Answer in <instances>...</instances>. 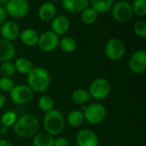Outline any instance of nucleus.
Segmentation results:
<instances>
[{
    "label": "nucleus",
    "instance_id": "obj_11",
    "mask_svg": "<svg viewBox=\"0 0 146 146\" xmlns=\"http://www.w3.org/2000/svg\"><path fill=\"white\" fill-rule=\"evenodd\" d=\"M129 68L134 74H143L146 69V52L138 50L133 54L129 60Z\"/></svg>",
    "mask_w": 146,
    "mask_h": 146
},
{
    "label": "nucleus",
    "instance_id": "obj_17",
    "mask_svg": "<svg viewBox=\"0 0 146 146\" xmlns=\"http://www.w3.org/2000/svg\"><path fill=\"white\" fill-rule=\"evenodd\" d=\"M56 8L53 3H44L38 9V17L44 21H51L56 16Z\"/></svg>",
    "mask_w": 146,
    "mask_h": 146
},
{
    "label": "nucleus",
    "instance_id": "obj_10",
    "mask_svg": "<svg viewBox=\"0 0 146 146\" xmlns=\"http://www.w3.org/2000/svg\"><path fill=\"white\" fill-rule=\"evenodd\" d=\"M33 97V91L26 85H19L10 92L11 100L16 104H28Z\"/></svg>",
    "mask_w": 146,
    "mask_h": 146
},
{
    "label": "nucleus",
    "instance_id": "obj_9",
    "mask_svg": "<svg viewBox=\"0 0 146 146\" xmlns=\"http://www.w3.org/2000/svg\"><path fill=\"white\" fill-rule=\"evenodd\" d=\"M59 37L52 31L44 32L38 36V45L39 49L45 52H50L57 48L59 45Z\"/></svg>",
    "mask_w": 146,
    "mask_h": 146
},
{
    "label": "nucleus",
    "instance_id": "obj_21",
    "mask_svg": "<svg viewBox=\"0 0 146 146\" xmlns=\"http://www.w3.org/2000/svg\"><path fill=\"white\" fill-rule=\"evenodd\" d=\"M14 65H15V71L19 72L21 74H26V75H27L33 68L32 62L28 59L24 57L18 58L14 63Z\"/></svg>",
    "mask_w": 146,
    "mask_h": 146
},
{
    "label": "nucleus",
    "instance_id": "obj_37",
    "mask_svg": "<svg viewBox=\"0 0 146 146\" xmlns=\"http://www.w3.org/2000/svg\"><path fill=\"white\" fill-rule=\"evenodd\" d=\"M8 2H9V0H0V6L1 7H5L6 6V4L8 3Z\"/></svg>",
    "mask_w": 146,
    "mask_h": 146
},
{
    "label": "nucleus",
    "instance_id": "obj_14",
    "mask_svg": "<svg viewBox=\"0 0 146 146\" xmlns=\"http://www.w3.org/2000/svg\"><path fill=\"white\" fill-rule=\"evenodd\" d=\"M70 27L69 20L62 15L55 16L51 20V28L52 32L56 35H62L66 33Z\"/></svg>",
    "mask_w": 146,
    "mask_h": 146
},
{
    "label": "nucleus",
    "instance_id": "obj_23",
    "mask_svg": "<svg viewBox=\"0 0 146 146\" xmlns=\"http://www.w3.org/2000/svg\"><path fill=\"white\" fill-rule=\"evenodd\" d=\"M67 121L69 126L74 127H79L85 121L84 114L80 110H73L68 114Z\"/></svg>",
    "mask_w": 146,
    "mask_h": 146
},
{
    "label": "nucleus",
    "instance_id": "obj_36",
    "mask_svg": "<svg viewBox=\"0 0 146 146\" xmlns=\"http://www.w3.org/2000/svg\"><path fill=\"white\" fill-rule=\"evenodd\" d=\"M8 128H6V127H2V128H0V133L1 134H3V135H4V134H6L7 133V132H8V130H7Z\"/></svg>",
    "mask_w": 146,
    "mask_h": 146
},
{
    "label": "nucleus",
    "instance_id": "obj_20",
    "mask_svg": "<svg viewBox=\"0 0 146 146\" xmlns=\"http://www.w3.org/2000/svg\"><path fill=\"white\" fill-rule=\"evenodd\" d=\"M54 138L48 133H39L34 136L33 146H53Z\"/></svg>",
    "mask_w": 146,
    "mask_h": 146
},
{
    "label": "nucleus",
    "instance_id": "obj_4",
    "mask_svg": "<svg viewBox=\"0 0 146 146\" xmlns=\"http://www.w3.org/2000/svg\"><path fill=\"white\" fill-rule=\"evenodd\" d=\"M83 114L85 120L88 123L92 125H97L101 123L105 119L106 109L101 104H92L86 107Z\"/></svg>",
    "mask_w": 146,
    "mask_h": 146
},
{
    "label": "nucleus",
    "instance_id": "obj_29",
    "mask_svg": "<svg viewBox=\"0 0 146 146\" xmlns=\"http://www.w3.org/2000/svg\"><path fill=\"white\" fill-rule=\"evenodd\" d=\"M0 73L3 75V77L10 78L11 76H13L15 73L14 63H12L11 62H3L0 66Z\"/></svg>",
    "mask_w": 146,
    "mask_h": 146
},
{
    "label": "nucleus",
    "instance_id": "obj_28",
    "mask_svg": "<svg viewBox=\"0 0 146 146\" xmlns=\"http://www.w3.org/2000/svg\"><path fill=\"white\" fill-rule=\"evenodd\" d=\"M133 14L138 16H145L146 15V1L145 0H134L132 4Z\"/></svg>",
    "mask_w": 146,
    "mask_h": 146
},
{
    "label": "nucleus",
    "instance_id": "obj_18",
    "mask_svg": "<svg viewBox=\"0 0 146 146\" xmlns=\"http://www.w3.org/2000/svg\"><path fill=\"white\" fill-rule=\"evenodd\" d=\"M19 36L23 44L27 46H34L38 44L39 35L36 30L33 28H27L21 32Z\"/></svg>",
    "mask_w": 146,
    "mask_h": 146
},
{
    "label": "nucleus",
    "instance_id": "obj_5",
    "mask_svg": "<svg viewBox=\"0 0 146 146\" xmlns=\"http://www.w3.org/2000/svg\"><path fill=\"white\" fill-rule=\"evenodd\" d=\"M111 92V85L110 81L104 78L95 80L90 86L89 94L95 99L103 100L106 98Z\"/></svg>",
    "mask_w": 146,
    "mask_h": 146
},
{
    "label": "nucleus",
    "instance_id": "obj_6",
    "mask_svg": "<svg viewBox=\"0 0 146 146\" xmlns=\"http://www.w3.org/2000/svg\"><path fill=\"white\" fill-rule=\"evenodd\" d=\"M104 50L107 57L110 60L119 61L126 53V45L122 40L114 38L107 42Z\"/></svg>",
    "mask_w": 146,
    "mask_h": 146
},
{
    "label": "nucleus",
    "instance_id": "obj_8",
    "mask_svg": "<svg viewBox=\"0 0 146 146\" xmlns=\"http://www.w3.org/2000/svg\"><path fill=\"white\" fill-rule=\"evenodd\" d=\"M4 9L7 15L15 18H21L28 14L30 6L26 0H9Z\"/></svg>",
    "mask_w": 146,
    "mask_h": 146
},
{
    "label": "nucleus",
    "instance_id": "obj_26",
    "mask_svg": "<svg viewBox=\"0 0 146 146\" xmlns=\"http://www.w3.org/2000/svg\"><path fill=\"white\" fill-rule=\"evenodd\" d=\"M54 100L51 97L48 95L42 96L38 100V108L44 112H49L53 110Z\"/></svg>",
    "mask_w": 146,
    "mask_h": 146
},
{
    "label": "nucleus",
    "instance_id": "obj_13",
    "mask_svg": "<svg viewBox=\"0 0 146 146\" xmlns=\"http://www.w3.org/2000/svg\"><path fill=\"white\" fill-rule=\"evenodd\" d=\"M0 33L3 38L8 41L16 39L20 35L19 26L14 21H5L0 27Z\"/></svg>",
    "mask_w": 146,
    "mask_h": 146
},
{
    "label": "nucleus",
    "instance_id": "obj_35",
    "mask_svg": "<svg viewBox=\"0 0 146 146\" xmlns=\"http://www.w3.org/2000/svg\"><path fill=\"white\" fill-rule=\"evenodd\" d=\"M0 146H12V145L6 139H0Z\"/></svg>",
    "mask_w": 146,
    "mask_h": 146
},
{
    "label": "nucleus",
    "instance_id": "obj_22",
    "mask_svg": "<svg viewBox=\"0 0 146 146\" xmlns=\"http://www.w3.org/2000/svg\"><path fill=\"white\" fill-rule=\"evenodd\" d=\"M72 100L76 104L80 105H83L86 103H87L90 100V94L89 92H87L85 89H77L75 90L72 94Z\"/></svg>",
    "mask_w": 146,
    "mask_h": 146
},
{
    "label": "nucleus",
    "instance_id": "obj_24",
    "mask_svg": "<svg viewBox=\"0 0 146 146\" xmlns=\"http://www.w3.org/2000/svg\"><path fill=\"white\" fill-rule=\"evenodd\" d=\"M98 14L91 7L90 8L87 7L86 9H84L81 12V15H80L82 22L87 25L95 23L98 20Z\"/></svg>",
    "mask_w": 146,
    "mask_h": 146
},
{
    "label": "nucleus",
    "instance_id": "obj_12",
    "mask_svg": "<svg viewBox=\"0 0 146 146\" xmlns=\"http://www.w3.org/2000/svg\"><path fill=\"white\" fill-rule=\"evenodd\" d=\"M76 143L78 146H98L99 139L94 132L89 129H84L77 133Z\"/></svg>",
    "mask_w": 146,
    "mask_h": 146
},
{
    "label": "nucleus",
    "instance_id": "obj_16",
    "mask_svg": "<svg viewBox=\"0 0 146 146\" xmlns=\"http://www.w3.org/2000/svg\"><path fill=\"white\" fill-rule=\"evenodd\" d=\"M63 9L68 12L72 14L81 13L89 5V1L87 0H63L62 1Z\"/></svg>",
    "mask_w": 146,
    "mask_h": 146
},
{
    "label": "nucleus",
    "instance_id": "obj_34",
    "mask_svg": "<svg viewBox=\"0 0 146 146\" xmlns=\"http://www.w3.org/2000/svg\"><path fill=\"white\" fill-rule=\"evenodd\" d=\"M4 103H5V98L3 96V94L0 92V110L3 107Z\"/></svg>",
    "mask_w": 146,
    "mask_h": 146
},
{
    "label": "nucleus",
    "instance_id": "obj_7",
    "mask_svg": "<svg viewBox=\"0 0 146 146\" xmlns=\"http://www.w3.org/2000/svg\"><path fill=\"white\" fill-rule=\"evenodd\" d=\"M112 15L119 22H127L133 17V12L132 4L126 1H119L112 6Z\"/></svg>",
    "mask_w": 146,
    "mask_h": 146
},
{
    "label": "nucleus",
    "instance_id": "obj_3",
    "mask_svg": "<svg viewBox=\"0 0 146 146\" xmlns=\"http://www.w3.org/2000/svg\"><path fill=\"white\" fill-rule=\"evenodd\" d=\"M44 127L50 135H57L62 133L65 127V120L62 114L56 110H52L47 112L44 117Z\"/></svg>",
    "mask_w": 146,
    "mask_h": 146
},
{
    "label": "nucleus",
    "instance_id": "obj_1",
    "mask_svg": "<svg viewBox=\"0 0 146 146\" xmlns=\"http://www.w3.org/2000/svg\"><path fill=\"white\" fill-rule=\"evenodd\" d=\"M50 84V74L44 68H33L31 72L27 74V86L33 91V92H44L49 88Z\"/></svg>",
    "mask_w": 146,
    "mask_h": 146
},
{
    "label": "nucleus",
    "instance_id": "obj_2",
    "mask_svg": "<svg viewBox=\"0 0 146 146\" xmlns=\"http://www.w3.org/2000/svg\"><path fill=\"white\" fill-rule=\"evenodd\" d=\"M38 128V120L34 115L26 114L16 120L14 124V133L20 138H30L36 134Z\"/></svg>",
    "mask_w": 146,
    "mask_h": 146
},
{
    "label": "nucleus",
    "instance_id": "obj_31",
    "mask_svg": "<svg viewBox=\"0 0 146 146\" xmlns=\"http://www.w3.org/2000/svg\"><path fill=\"white\" fill-rule=\"evenodd\" d=\"M133 30L137 36H139L142 38H146V22L145 21H137L134 25Z\"/></svg>",
    "mask_w": 146,
    "mask_h": 146
},
{
    "label": "nucleus",
    "instance_id": "obj_30",
    "mask_svg": "<svg viewBox=\"0 0 146 146\" xmlns=\"http://www.w3.org/2000/svg\"><path fill=\"white\" fill-rule=\"evenodd\" d=\"M15 87L14 82L10 78H0V90L3 92H10Z\"/></svg>",
    "mask_w": 146,
    "mask_h": 146
},
{
    "label": "nucleus",
    "instance_id": "obj_27",
    "mask_svg": "<svg viewBox=\"0 0 146 146\" xmlns=\"http://www.w3.org/2000/svg\"><path fill=\"white\" fill-rule=\"evenodd\" d=\"M16 120H17L16 119V114L14 111L9 110V111L5 112L2 115L0 121H1V124H2V126L3 127L8 128L9 127L14 126V124L15 123Z\"/></svg>",
    "mask_w": 146,
    "mask_h": 146
},
{
    "label": "nucleus",
    "instance_id": "obj_19",
    "mask_svg": "<svg viewBox=\"0 0 146 146\" xmlns=\"http://www.w3.org/2000/svg\"><path fill=\"white\" fill-rule=\"evenodd\" d=\"M114 3L112 0H93L91 2L92 9H93L98 14H104L110 11L112 9Z\"/></svg>",
    "mask_w": 146,
    "mask_h": 146
},
{
    "label": "nucleus",
    "instance_id": "obj_25",
    "mask_svg": "<svg viewBox=\"0 0 146 146\" xmlns=\"http://www.w3.org/2000/svg\"><path fill=\"white\" fill-rule=\"evenodd\" d=\"M59 46L64 52L70 53L75 50L77 47V43L74 38L71 37H65L59 41Z\"/></svg>",
    "mask_w": 146,
    "mask_h": 146
},
{
    "label": "nucleus",
    "instance_id": "obj_15",
    "mask_svg": "<svg viewBox=\"0 0 146 146\" xmlns=\"http://www.w3.org/2000/svg\"><path fill=\"white\" fill-rule=\"evenodd\" d=\"M15 56V48L14 44L3 38L0 39V61L9 62Z\"/></svg>",
    "mask_w": 146,
    "mask_h": 146
},
{
    "label": "nucleus",
    "instance_id": "obj_33",
    "mask_svg": "<svg viewBox=\"0 0 146 146\" xmlns=\"http://www.w3.org/2000/svg\"><path fill=\"white\" fill-rule=\"evenodd\" d=\"M7 18V12L4 9V7L0 6V26L3 25Z\"/></svg>",
    "mask_w": 146,
    "mask_h": 146
},
{
    "label": "nucleus",
    "instance_id": "obj_32",
    "mask_svg": "<svg viewBox=\"0 0 146 146\" xmlns=\"http://www.w3.org/2000/svg\"><path fill=\"white\" fill-rule=\"evenodd\" d=\"M53 146H69V142L65 138H57L54 139Z\"/></svg>",
    "mask_w": 146,
    "mask_h": 146
}]
</instances>
